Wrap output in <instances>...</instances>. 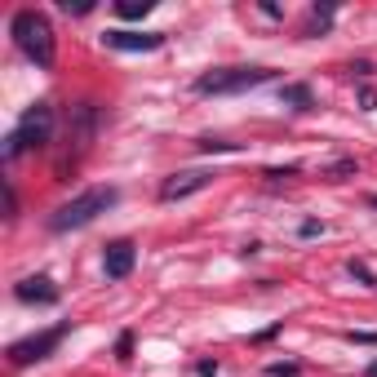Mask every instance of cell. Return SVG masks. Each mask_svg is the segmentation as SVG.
<instances>
[{"label":"cell","mask_w":377,"mask_h":377,"mask_svg":"<svg viewBox=\"0 0 377 377\" xmlns=\"http://www.w3.org/2000/svg\"><path fill=\"white\" fill-rule=\"evenodd\" d=\"M351 342H360V346H377V333H364V328H355V333H346Z\"/></svg>","instance_id":"20"},{"label":"cell","mask_w":377,"mask_h":377,"mask_svg":"<svg viewBox=\"0 0 377 377\" xmlns=\"http://www.w3.org/2000/svg\"><path fill=\"white\" fill-rule=\"evenodd\" d=\"M67 333H71V324H54V328H45V333H31V337H22V342L9 346V360H14L18 369H27V364H40V360H49V351L63 342Z\"/></svg>","instance_id":"5"},{"label":"cell","mask_w":377,"mask_h":377,"mask_svg":"<svg viewBox=\"0 0 377 377\" xmlns=\"http://www.w3.org/2000/svg\"><path fill=\"white\" fill-rule=\"evenodd\" d=\"M196 373H200V377H217V364H213V360H200Z\"/></svg>","instance_id":"21"},{"label":"cell","mask_w":377,"mask_h":377,"mask_svg":"<svg viewBox=\"0 0 377 377\" xmlns=\"http://www.w3.org/2000/svg\"><path fill=\"white\" fill-rule=\"evenodd\" d=\"M298 364H266V377H298Z\"/></svg>","instance_id":"16"},{"label":"cell","mask_w":377,"mask_h":377,"mask_svg":"<svg viewBox=\"0 0 377 377\" xmlns=\"http://www.w3.org/2000/svg\"><path fill=\"white\" fill-rule=\"evenodd\" d=\"M293 174H298V164H288V169H266V178H275V182H279V178H293Z\"/></svg>","instance_id":"22"},{"label":"cell","mask_w":377,"mask_h":377,"mask_svg":"<svg viewBox=\"0 0 377 377\" xmlns=\"http://www.w3.org/2000/svg\"><path fill=\"white\" fill-rule=\"evenodd\" d=\"M275 71L271 67H213V71H204V76L196 80V93H204V98H217V93H245L253 89V84H266Z\"/></svg>","instance_id":"4"},{"label":"cell","mask_w":377,"mask_h":377,"mask_svg":"<svg viewBox=\"0 0 377 377\" xmlns=\"http://www.w3.org/2000/svg\"><path fill=\"white\" fill-rule=\"evenodd\" d=\"M49 138H54V107L49 102H36V107L22 111L18 129L5 138V160H18L27 147H45Z\"/></svg>","instance_id":"3"},{"label":"cell","mask_w":377,"mask_h":377,"mask_svg":"<svg viewBox=\"0 0 377 377\" xmlns=\"http://www.w3.org/2000/svg\"><path fill=\"white\" fill-rule=\"evenodd\" d=\"M279 102L293 107V111H315V93H311V84H284V89H279Z\"/></svg>","instance_id":"11"},{"label":"cell","mask_w":377,"mask_h":377,"mask_svg":"<svg viewBox=\"0 0 377 377\" xmlns=\"http://www.w3.org/2000/svg\"><path fill=\"white\" fill-rule=\"evenodd\" d=\"M196 147H200V151H236L240 142H222V138H200Z\"/></svg>","instance_id":"13"},{"label":"cell","mask_w":377,"mask_h":377,"mask_svg":"<svg viewBox=\"0 0 377 377\" xmlns=\"http://www.w3.org/2000/svg\"><path fill=\"white\" fill-rule=\"evenodd\" d=\"M102 40L107 49H120V54H151L164 45V31H107Z\"/></svg>","instance_id":"7"},{"label":"cell","mask_w":377,"mask_h":377,"mask_svg":"<svg viewBox=\"0 0 377 377\" xmlns=\"http://www.w3.org/2000/svg\"><path fill=\"white\" fill-rule=\"evenodd\" d=\"M262 14H266V18H284V9L271 5V0H262Z\"/></svg>","instance_id":"24"},{"label":"cell","mask_w":377,"mask_h":377,"mask_svg":"<svg viewBox=\"0 0 377 377\" xmlns=\"http://www.w3.org/2000/svg\"><path fill=\"white\" fill-rule=\"evenodd\" d=\"M9 31H14V45L31 58L36 67H45V71L54 67V27H49V18H45V14H36V9H18Z\"/></svg>","instance_id":"2"},{"label":"cell","mask_w":377,"mask_h":377,"mask_svg":"<svg viewBox=\"0 0 377 377\" xmlns=\"http://www.w3.org/2000/svg\"><path fill=\"white\" fill-rule=\"evenodd\" d=\"M93 133H98V107H93V102H80V107H76V129H71V138H76L80 147H89Z\"/></svg>","instance_id":"10"},{"label":"cell","mask_w":377,"mask_h":377,"mask_svg":"<svg viewBox=\"0 0 377 377\" xmlns=\"http://www.w3.org/2000/svg\"><path fill=\"white\" fill-rule=\"evenodd\" d=\"M14 298H18V302H40V307H54V302H58V288H54L49 275H27V279H18V284H14Z\"/></svg>","instance_id":"9"},{"label":"cell","mask_w":377,"mask_h":377,"mask_svg":"<svg viewBox=\"0 0 377 377\" xmlns=\"http://www.w3.org/2000/svg\"><path fill=\"white\" fill-rule=\"evenodd\" d=\"M364 377H377V360H373V364H369V369H364Z\"/></svg>","instance_id":"25"},{"label":"cell","mask_w":377,"mask_h":377,"mask_svg":"<svg viewBox=\"0 0 377 377\" xmlns=\"http://www.w3.org/2000/svg\"><path fill=\"white\" fill-rule=\"evenodd\" d=\"M360 111H377V89H373V84H364V89H360Z\"/></svg>","instance_id":"15"},{"label":"cell","mask_w":377,"mask_h":377,"mask_svg":"<svg viewBox=\"0 0 377 377\" xmlns=\"http://www.w3.org/2000/svg\"><path fill=\"white\" fill-rule=\"evenodd\" d=\"M133 262H138V245H133V240H111L107 253H102L107 279H125V275L133 271Z\"/></svg>","instance_id":"8"},{"label":"cell","mask_w":377,"mask_h":377,"mask_svg":"<svg viewBox=\"0 0 377 377\" xmlns=\"http://www.w3.org/2000/svg\"><path fill=\"white\" fill-rule=\"evenodd\" d=\"M116 355H120V360H129V355H133V333H120V342H116Z\"/></svg>","instance_id":"18"},{"label":"cell","mask_w":377,"mask_h":377,"mask_svg":"<svg viewBox=\"0 0 377 377\" xmlns=\"http://www.w3.org/2000/svg\"><path fill=\"white\" fill-rule=\"evenodd\" d=\"M63 14H93V0H63Z\"/></svg>","instance_id":"14"},{"label":"cell","mask_w":377,"mask_h":377,"mask_svg":"<svg viewBox=\"0 0 377 377\" xmlns=\"http://www.w3.org/2000/svg\"><path fill=\"white\" fill-rule=\"evenodd\" d=\"M351 174H355V160H337L328 169V178H351Z\"/></svg>","instance_id":"17"},{"label":"cell","mask_w":377,"mask_h":377,"mask_svg":"<svg viewBox=\"0 0 377 377\" xmlns=\"http://www.w3.org/2000/svg\"><path fill=\"white\" fill-rule=\"evenodd\" d=\"M369 204H373V209H377V196H369Z\"/></svg>","instance_id":"26"},{"label":"cell","mask_w":377,"mask_h":377,"mask_svg":"<svg viewBox=\"0 0 377 377\" xmlns=\"http://www.w3.org/2000/svg\"><path fill=\"white\" fill-rule=\"evenodd\" d=\"M116 200H120L116 187H89V191H80V196H71L67 204H58V209H54L49 231H76V226H89L98 213L116 209Z\"/></svg>","instance_id":"1"},{"label":"cell","mask_w":377,"mask_h":377,"mask_svg":"<svg viewBox=\"0 0 377 377\" xmlns=\"http://www.w3.org/2000/svg\"><path fill=\"white\" fill-rule=\"evenodd\" d=\"M116 14L125 18V22H133V18H147V14H151V0H120V5H116Z\"/></svg>","instance_id":"12"},{"label":"cell","mask_w":377,"mask_h":377,"mask_svg":"<svg viewBox=\"0 0 377 377\" xmlns=\"http://www.w3.org/2000/svg\"><path fill=\"white\" fill-rule=\"evenodd\" d=\"M351 275H355V279H364V284H377V279H373V271H369L364 262H351Z\"/></svg>","instance_id":"19"},{"label":"cell","mask_w":377,"mask_h":377,"mask_svg":"<svg viewBox=\"0 0 377 377\" xmlns=\"http://www.w3.org/2000/svg\"><path fill=\"white\" fill-rule=\"evenodd\" d=\"M213 169H182V174H174V178H164L160 182V200L164 204H174V200H187V196H196V191H204V187H213Z\"/></svg>","instance_id":"6"},{"label":"cell","mask_w":377,"mask_h":377,"mask_svg":"<svg viewBox=\"0 0 377 377\" xmlns=\"http://www.w3.org/2000/svg\"><path fill=\"white\" fill-rule=\"evenodd\" d=\"M5 209H9V217L18 213V196H14V187H5Z\"/></svg>","instance_id":"23"}]
</instances>
